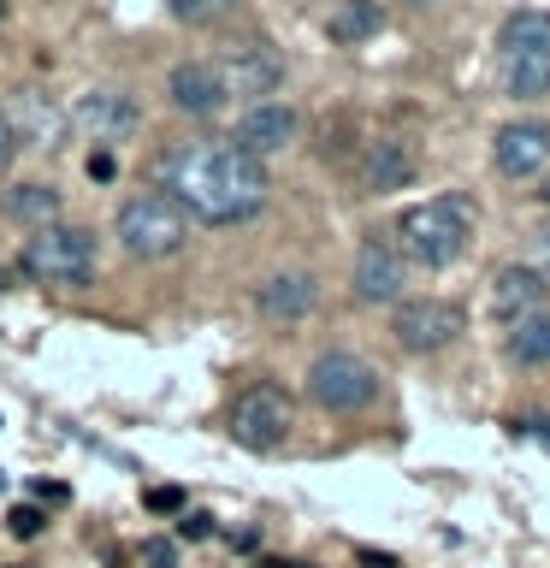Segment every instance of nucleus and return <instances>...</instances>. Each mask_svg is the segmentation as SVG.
Listing matches in <instances>:
<instances>
[{
    "mask_svg": "<svg viewBox=\"0 0 550 568\" xmlns=\"http://www.w3.org/2000/svg\"><path fill=\"white\" fill-rule=\"evenodd\" d=\"M160 190L202 225H243L266 207L273 178L237 142H184L160 160Z\"/></svg>",
    "mask_w": 550,
    "mask_h": 568,
    "instance_id": "nucleus-1",
    "label": "nucleus"
},
{
    "mask_svg": "<svg viewBox=\"0 0 550 568\" xmlns=\"http://www.w3.org/2000/svg\"><path fill=\"white\" fill-rule=\"evenodd\" d=\"M473 243V202L468 195H432V202H415L397 220V248L408 255V266H450L468 255Z\"/></svg>",
    "mask_w": 550,
    "mask_h": 568,
    "instance_id": "nucleus-2",
    "label": "nucleus"
},
{
    "mask_svg": "<svg viewBox=\"0 0 550 568\" xmlns=\"http://www.w3.org/2000/svg\"><path fill=\"white\" fill-rule=\"evenodd\" d=\"M491 71L509 101H544L550 95V12H509L491 48Z\"/></svg>",
    "mask_w": 550,
    "mask_h": 568,
    "instance_id": "nucleus-3",
    "label": "nucleus"
},
{
    "mask_svg": "<svg viewBox=\"0 0 550 568\" xmlns=\"http://www.w3.org/2000/svg\"><path fill=\"white\" fill-rule=\"evenodd\" d=\"M18 266H24V278H35V284H65V291H83V284H95V273H101V243H95V231L60 220V225L30 231Z\"/></svg>",
    "mask_w": 550,
    "mask_h": 568,
    "instance_id": "nucleus-4",
    "label": "nucleus"
},
{
    "mask_svg": "<svg viewBox=\"0 0 550 568\" xmlns=\"http://www.w3.org/2000/svg\"><path fill=\"white\" fill-rule=\"evenodd\" d=\"M113 237L131 261H172L190 243V213L166 190H142L113 213Z\"/></svg>",
    "mask_w": 550,
    "mask_h": 568,
    "instance_id": "nucleus-5",
    "label": "nucleus"
},
{
    "mask_svg": "<svg viewBox=\"0 0 550 568\" xmlns=\"http://www.w3.org/2000/svg\"><path fill=\"white\" fill-rule=\"evenodd\" d=\"M308 397L326 408V415H361V408L379 397V367L355 349H326V355H314V367H308Z\"/></svg>",
    "mask_w": 550,
    "mask_h": 568,
    "instance_id": "nucleus-6",
    "label": "nucleus"
},
{
    "mask_svg": "<svg viewBox=\"0 0 550 568\" xmlns=\"http://www.w3.org/2000/svg\"><path fill=\"white\" fill-rule=\"evenodd\" d=\"M296 426V403L284 385H248L237 403H231V438L243 444V450H278L284 438H291Z\"/></svg>",
    "mask_w": 550,
    "mask_h": 568,
    "instance_id": "nucleus-7",
    "label": "nucleus"
},
{
    "mask_svg": "<svg viewBox=\"0 0 550 568\" xmlns=\"http://www.w3.org/2000/svg\"><path fill=\"white\" fill-rule=\"evenodd\" d=\"M71 131H78L83 142H95V149H113V142L136 136L142 124V106L136 95H124V89H83L78 101H71Z\"/></svg>",
    "mask_w": 550,
    "mask_h": 568,
    "instance_id": "nucleus-8",
    "label": "nucleus"
},
{
    "mask_svg": "<svg viewBox=\"0 0 550 568\" xmlns=\"http://www.w3.org/2000/svg\"><path fill=\"white\" fill-rule=\"evenodd\" d=\"M550 308V266L539 261H509L491 273V320L503 332H515L521 320L544 314Z\"/></svg>",
    "mask_w": 550,
    "mask_h": 568,
    "instance_id": "nucleus-9",
    "label": "nucleus"
},
{
    "mask_svg": "<svg viewBox=\"0 0 550 568\" xmlns=\"http://www.w3.org/2000/svg\"><path fill=\"white\" fill-rule=\"evenodd\" d=\"M349 284H355L361 302H373V308H397L403 291H408V255L390 237H367L361 248H355Z\"/></svg>",
    "mask_w": 550,
    "mask_h": 568,
    "instance_id": "nucleus-10",
    "label": "nucleus"
},
{
    "mask_svg": "<svg viewBox=\"0 0 550 568\" xmlns=\"http://www.w3.org/2000/svg\"><path fill=\"white\" fill-rule=\"evenodd\" d=\"M390 337L408 349V355H438L444 344H456L461 337V308L456 302H397V314H390Z\"/></svg>",
    "mask_w": 550,
    "mask_h": 568,
    "instance_id": "nucleus-11",
    "label": "nucleus"
},
{
    "mask_svg": "<svg viewBox=\"0 0 550 568\" xmlns=\"http://www.w3.org/2000/svg\"><path fill=\"white\" fill-rule=\"evenodd\" d=\"M213 65H220L231 95H243L248 106L273 101V89L284 83V60L266 42H237V48H225V60H213Z\"/></svg>",
    "mask_w": 550,
    "mask_h": 568,
    "instance_id": "nucleus-12",
    "label": "nucleus"
},
{
    "mask_svg": "<svg viewBox=\"0 0 550 568\" xmlns=\"http://www.w3.org/2000/svg\"><path fill=\"white\" fill-rule=\"evenodd\" d=\"M302 131V119H296V106H284V101H261V106H243V119H237V131H231V142L248 154V160H273L284 154L296 142Z\"/></svg>",
    "mask_w": 550,
    "mask_h": 568,
    "instance_id": "nucleus-13",
    "label": "nucleus"
},
{
    "mask_svg": "<svg viewBox=\"0 0 550 568\" xmlns=\"http://www.w3.org/2000/svg\"><path fill=\"white\" fill-rule=\"evenodd\" d=\"M491 166L503 178H539L550 166V124L544 119H509L491 136Z\"/></svg>",
    "mask_w": 550,
    "mask_h": 568,
    "instance_id": "nucleus-14",
    "label": "nucleus"
},
{
    "mask_svg": "<svg viewBox=\"0 0 550 568\" xmlns=\"http://www.w3.org/2000/svg\"><path fill=\"white\" fill-rule=\"evenodd\" d=\"M166 95H172L177 113H190V119H220L231 89H225V78H220L213 60H184V65L166 71Z\"/></svg>",
    "mask_w": 550,
    "mask_h": 568,
    "instance_id": "nucleus-15",
    "label": "nucleus"
},
{
    "mask_svg": "<svg viewBox=\"0 0 550 568\" xmlns=\"http://www.w3.org/2000/svg\"><path fill=\"white\" fill-rule=\"evenodd\" d=\"M420 172V154L408 136H373L367 154H361V190L367 195H390V190H408Z\"/></svg>",
    "mask_w": 550,
    "mask_h": 568,
    "instance_id": "nucleus-16",
    "label": "nucleus"
},
{
    "mask_svg": "<svg viewBox=\"0 0 550 568\" xmlns=\"http://www.w3.org/2000/svg\"><path fill=\"white\" fill-rule=\"evenodd\" d=\"M255 308L266 320H284V326H291V320H308L319 308V278L314 273H273L255 291Z\"/></svg>",
    "mask_w": 550,
    "mask_h": 568,
    "instance_id": "nucleus-17",
    "label": "nucleus"
},
{
    "mask_svg": "<svg viewBox=\"0 0 550 568\" xmlns=\"http://www.w3.org/2000/svg\"><path fill=\"white\" fill-rule=\"evenodd\" d=\"M65 113H53V106H42V95L35 89H24L18 95V113H12V131L24 149H60V131H65Z\"/></svg>",
    "mask_w": 550,
    "mask_h": 568,
    "instance_id": "nucleus-18",
    "label": "nucleus"
},
{
    "mask_svg": "<svg viewBox=\"0 0 550 568\" xmlns=\"http://www.w3.org/2000/svg\"><path fill=\"white\" fill-rule=\"evenodd\" d=\"M379 30H385V7H379V0H337L332 18H326V36H332V42H344V48L367 42V36H379Z\"/></svg>",
    "mask_w": 550,
    "mask_h": 568,
    "instance_id": "nucleus-19",
    "label": "nucleus"
},
{
    "mask_svg": "<svg viewBox=\"0 0 550 568\" xmlns=\"http://www.w3.org/2000/svg\"><path fill=\"white\" fill-rule=\"evenodd\" d=\"M7 213L18 225H30V231L60 225V190H53V184H12L7 190Z\"/></svg>",
    "mask_w": 550,
    "mask_h": 568,
    "instance_id": "nucleus-20",
    "label": "nucleus"
},
{
    "mask_svg": "<svg viewBox=\"0 0 550 568\" xmlns=\"http://www.w3.org/2000/svg\"><path fill=\"white\" fill-rule=\"evenodd\" d=\"M503 349H509V362H515V367H527V373L550 367V308H544V314H532V320H521V326L503 337Z\"/></svg>",
    "mask_w": 550,
    "mask_h": 568,
    "instance_id": "nucleus-21",
    "label": "nucleus"
},
{
    "mask_svg": "<svg viewBox=\"0 0 550 568\" xmlns=\"http://www.w3.org/2000/svg\"><path fill=\"white\" fill-rule=\"evenodd\" d=\"M237 0H166V12L177 24H213V18H225Z\"/></svg>",
    "mask_w": 550,
    "mask_h": 568,
    "instance_id": "nucleus-22",
    "label": "nucleus"
},
{
    "mask_svg": "<svg viewBox=\"0 0 550 568\" xmlns=\"http://www.w3.org/2000/svg\"><path fill=\"white\" fill-rule=\"evenodd\" d=\"M42 527H48V515L35 509V504H18V509L7 515V532H12V539H35Z\"/></svg>",
    "mask_w": 550,
    "mask_h": 568,
    "instance_id": "nucleus-23",
    "label": "nucleus"
},
{
    "mask_svg": "<svg viewBox=\"0 0 550 568\" xmlns=\"http://www.w3.org/2000/svg\"><path fill=\"white\" fill-rule=\"evenodd\" d=\"M142 568H177V545L172 539H142Z\"/></svg>",
    "mask_w": 550,
    "mask_h": 568,
    "instance_id": "nucleus-24",
    "label": "nucleus"
},
{
    "mask_svg": "<svg viewBox=\"0 0 550 568\" xmlns=\"http://www.w3.org/2000/svg\"><path fill=\"white\" fill-rule=\"evenodd\" d=\"M83 172L95 178V184H113V172H119V160H113V149H95V154L83 160Z\"/></svg>",
    "mask_w": 550,
    "mask_h": 568,
    "instance_id": "nucleus-25",
    "label": "nucleus"
},
{
    "mask_svg": "<svg viewBox=\"0 0 550 568\" xmlns=\"http://www.w3.org/2000/svg\"><path fill=\"white\" fill-rule=\"evenodd\" d=\"M177 532H184V539H207V532H213V515L184 509V515H177Z\"/></svg>",
    "mask_w": 550,
    "mask_h": 568,
    "instance_id": "nucleus-26",
    "label": "nucleus"
},
{
    "mask_svg": "<svg viewBox=\"0 0 550 568\" xmlns=\"http://www.w3.org/2000/svg\"><path fill=\"white\" fill-rule=\"evenodd\" d=\"M12 149H18V131H12V113H7V106H0V172H7Z\"/></svg>",
    "mask_w": 550,
    "mask_h": 568,
    "instance_id": "nucleus-27",
    "label": "nucleus"
},
{
    "mask_svg": "<svg viewBox=\"0 0 550 568\" xmlns=\"http://www.w3.org/2000/svg\"><path fill=\"white\" fill-rule=\"evenodd\" d=\"M149 509H160V515H172V509H184V491H172V486H160V491H149Z\"/></svg>",
    "mask_w": 550,
    "mask_h": 568,
    "instance_id": "nucleus-28",
    "label": "nucleus"
},
{
    "mask_svg": "<svg viewBox=\"0 0 550 568\" xmlns=\"http://www.w3.org/2000/svg\"><path fill=\"white\" fill-rule=\"evenodd\" d=\"M527 433H539V438H550V420H521Z\"/></svg>",
    "mask_w": 550,
    "mask_h": 568,
    "instance_id": "nucleus-29",
    "label": "nucleus"
},
{
    "mask_svg": "<svg viewBox=\"0 0 550 568\" xmlns=\"http://www.w3.org/2000/svg\"><path fill=\"white\" fill-rule=\"evenodd\" d=\"M408 7H420V12H432V7H444V0H408Z\"/></svg>",
    "mask_w": 550,
    "mask_h": 568,
    "instance_id": "nucleus-30",
    "label": "nucleus"
},
{
    "mask_svg": "<svg viewBox=\"0 0 550 568\" xmlns=\"http://www.w3.org/2000/svg\"><path fill=\"white\" fill-rule=\"evenodd\" d=\"M539 195H544V202H550V184H544V190H539Z\"/></svg>",
    "mask_w": 550,
    "mask_h": 568,
    "instance_id": "nucleus-31",
    "label": "nucleus"
},
{
    "mask_svg": "<svg viewBox=\"0 0 550 568\" xmlns=\"http://www.w3.org/2000/svg\"><path fill=\"white\" fill-rule=\"evenodd\" d=\"M0 18H7V0H0Z\"/></svg>",
    "mask_w": 550,
    "mask_h": 568,
    "instance_id": "nucleus-32",
    "label": "nucleus"
},
{
    "mask_svg": "<svg viewBox=\"0 0 550 568\" xmlns=\"http://www.w3.org/2000/svg\"><path fill=\"white\" fill-rule=\"evenodd\" d=\"M0 284H7V273H0Z\"/></svg>",
    "mask_w": 550,
    "mask_h": 568,
    "instance_id": "nucleus-33",
    "label": "nucleus"
}]
</instances>
